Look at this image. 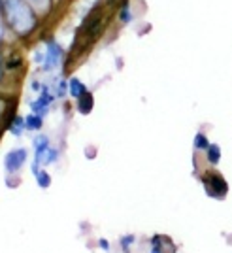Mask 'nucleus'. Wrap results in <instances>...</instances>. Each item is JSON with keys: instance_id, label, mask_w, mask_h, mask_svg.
I'll list each match as a JSON object with an SVG mask.
<instances>
[{"instance_id": "393cba45", "label": "nucleus", "mask_w": 232, "mask_h": 253, "mask_svg": "<svg viewBox=\"0 0 232 253\" xmlns=\"http://www.w3.org/2000/svg\"><path fill=\"white\" fill-rule=\"evenodd\" d=\"M43 59H45V49H34V55H32V63L42 66Z\"/></svg>"}, {"instance_id": "dca6fc26", "label": "nucleus", "mask_w": 232, "mask_h": 253, "mask_svg": "<svg viewBox=\"0 0 232 253\" xmlns=\"http://www.w3.org/2000/svg\"><path fill=\"white\" fill-rule=\"evenodd\" d=\"M43 119H45V117L38 116V114H34V112L27 114V116H25L27 130H29V132H40V130L43 128Z\"/></svg>"}, {"instance_id": "6e6552de", "label": "nucleus", "mask_w": 232, "mask_h": 253, "mask_svg": "<svg viewBox=\"0 0 232 253\" xmlns=\"http://www.w3.org/2000/svg\"><path fill=\"white\" fill-rule=\"evenodd\" d=\"M149 253H176V244H172L168 236L153 234L149 240Z\"/></svg>"}, {"instance_id": "0eeeda50", "label": "nucleus", "mask_w": 232, "mask_h": 253, "mask_svg": "<svg viewBox=\"0 0 232 253\" xmlns=\"http://www.w3.org/2000/svg\"><path fill=\"white\" fill-rule=\"evenodd\" d=\"M4 66H6V72L8 76L13 74H21L27 68V59H25V53L17 47H11L6 49V57H4Z\"/></svg>"}, {"instance_id": "4be33fe9", "label": "nucleus", "mask_w": 232, "mask_h": 253, "mask_svg": "<svg viewBox=\"0 0 232 253\" xmlns=\"http://www.w3.org/2000/svg\"><path fill=\"white\" fill-rule=\"evenodd\" d=\"M6 49H8V47H6ZM6 49H0V89H2V85L6 84V78H8L6 66H4V57H6Z\"/></svg>"}, {"instance_id": "7ed1b4c3", "label": "nucleus", "mask_w": 232, "mask_h": 253, "mask_svg": "<svg viewBox=\"0 0 232 253\" xmlns=\"http://www.w3.org/2000/svg\"><path fill=\"white\" fill-rule=\"evenodd\" d=\"M202 185H204V191L206 195L215 199V201H223L227 195H229V183L227 179L223 178L217 170H208L202 174Z\"/></svg>"}, {"instance_id": "b1692460", "label": "nucleus", "mask_w": 232, "mask_h": 253, "mask_svg": "<svg viewBox=\"0 0 232 253\" xmlns=\"http://www.w3.org/2000/svg\"><path fill=\"white\" fill-rule=\"evenodd\" d=\"M43 85H45V82H42L40 78H32L31 80V91L34 93V95H38V93L43 89Z\"/></svg>"}, {"instance_id": "1a4fd4ad", "label": "nucleus", "mask_w": 232, "mask_h": 253, "mask_svg": "<svg viewBox=\"0 0 232 253\" xmlns=\"http://www.w3.org/2000/svg\"><path fill=\"white\" fill-rule=\"evenodd\" d=\"M6 132H10L13 138H21L27 132V123H25V116L21 114H13L6 125Z\"/></svg>"}, {"instance_id": "4468645a", "label": "nucleus", "mask_w": 232, "mask_h": 253, "mask_svg": "<svg viewBox=\"0 0 232 253\" xmlns=\"http://www.w3.org/2000/svg\"><path fill=\"white\" fill-rule=\"evenodd\" d=\"M51 146V138L47 136V134H43V132H36V136L32 140V148H34V161H38V159L42 157L43 153H45V149Z\"/></svg>"}, {"instance_id": "5701e85b", "label": "nucleus", "mask_w": 232, "mask_h": 253, "mask_svg": "<svg viewBox=\"0 0 232 253\" xmlns=\"http://www.w3.org/2000/svg\"><path fill=\"white\" fill-rule=\"evenodd\" d=\"M19 183H21V178H19V174H6V185H8L10 189H15V187H19Z\"/></svg>"}, {"instance_id": "20e7f679", "label": "nucleus", "mask_w": 232, "mask_h": 253, "mask_svg": "<svg viewBox=\"0 0 232 253\" xmlns=\"http://www.w3.org/2000/svg\"><path fill=\"white\" fill-rule=\"evenodd\" d=\"M17 106H19V96L15 93L0 89V136H2V132H6V125H8L10 117L17 114Z\"/></svg>"}, {"instance_id": "aec40b11", "label": "nucleus", "mask_w": 232, "mask_h": 253, "mask_svg": "<svg viewBox=\"0 0 232 253\" xmlns=\"http://www.w3.org/2000/svg\"><path fill=\"white\" fill-rule=\"evenodd\" d=\"M210 144H211V142L208 140V136H206L204 132H196V134H194V140H193V148L196 149V151H206Z\"/></svg>"}, {"instance_id": "f257e3e1", "label": "nucleus", "mask_w": 232, "mask_h": 253, "mask_svg": "<svg viewBox=\"0 0 232 253\" xmlns=\"http://www.w3.org/2000/svg\"><path fill=\"white\" fill-rule=\"evenodd\" d=\"M0 21L15 42L27 43L40 32L43 17L29 0H0Z\"/></svg>"}, {"instance_id": "412c9836", "label": "nucleus", "mask_w": 232, "mask_h": 253, "mask_svg": "<svg viewBox=\"0 0 232 253\" xmlns=\"http://www.w3.org/2000/svg\"><path fill=\"white\" fill-rule=\"evenodd\" d=\"M134 242H136V234H125V236H121V238H119V248H121V252L130 253V248H132Z\"/></svg>"}, {"instance_id": "423d86ee", "label": "nucleus", "mask_w": 232, "mask_h": 253, "mask_svg": "<svg viewBox=\"0 0 232 253\" xmlns=\"http://www.w3.org/2000/svg\"><path fill=\"white\" fill-rule=\"evenodd\" d=\"M27 163H29V149L27 148H13L4 155L6 174H19Z\"/></svg>"}, {"instance_id": "cd10ccee", "label": "nucleus", "mask_w": 232, "mask_h": 253, "mask_svg": "<svg viewBox=\"0 0 232 253\" xmlns=\"http://www.w3.org/2000/svg\"><path fill=\"white\" fill-rule=\"evenodd\" d=\"M123 66V59L121 57H117V68H121Z\"/></svg>"}, {"instance_id": "f3484780", "label": "nucleus", "mask_w": 232, "mask_h": 253, "mask_svg": "<svg viewBox=\"0 0 232 253\" xmlns=\"http://www.w3.org/2000/svg\"><path fill=\"white\" fill-rule=\"evenodd\" d=\"M32 6L36 8V11L42 15L43 19L51 13V10H53V4H55V0H29Z\"/></svg>"}, {"instance_id": "2eb2a0df", "label": "nucleus", "mask_w": 232, "mask_h": 253, "mask_svg": "<svg viewBox=\"0 0 232 253\" xmlns=\"http://www.w3.org/2000/svg\"><path fill=\"white\" fill-rule=\"evenodd\" d=\"M61 157V149L55 148V146H49V148L45 149V153H43L42 157L38 159V161H34V163H38L40 167H49L53 163H57Z\"/></svg>"}, {"instance_id": "f03ea898", "label": "nucleus", "mask_w": 232, "mask_h": 253, "mask_svg": "<svg viewBox=\"0 0 232 253\" xmlns=\"http://www.w3.org/2000/svg\"><path fill=\"white\" fill-rule=\"evenodd\" d=\"M43 49H45V59L42 66H38V70L42 74H55L61 68L64 70L66 61H68V51L64 49V45L55 36H45L43 38Z\"/></svg>"}, {"instance_id": "bb28decb", "label": "nucleus", "mask_w": 232, "mask_h": 253, "mask_svg": "<svg viewBox=\"0 0 232 253\" xmlns=\"http://www.w3.org/2000/svg\"><path fill=\"white\" fill-rule=\"evenodd\" d=\"M85 155H87V159H95V155H96V148H95V146H89V148L85 149Z\"/></svg>"}, {"instance_id": "6ab92c4d", "label": "nucleus", "mask_w": 232, "mask_h": 253, "mask_svg": "<svg viewBox=\"0 0 232 253\" xmlns=\"http://www.w3.org/2000/svg\"><path fill=\"white\" fill-rule=\"evenodd\" d=\"M34 179H36V183H38V187L40 189H49L51 187V174L47 172L45 169H40L38 170V174H34Z\"/></svg>"}, {"instance_id": "39448f33", "label": "nucleus", "mask_w": 232, "mask_h": 253, "mask_svg": "<svg viewBox=\"0 0 232 253\" xmlns=\"http://www.w3.org/2000/svg\"><path fill=\"white\" fill-rule=\"evenodd\" d=\"M55 102H57V96H55V93L51 91L49 84H45L42 91L36 95V98L29 102V108H31V112H34V114H38V116H42V117H47V114L51 112V106L55 104Z\"/></svg>"}, {"instance_id": "a878e982", "label": "nucleus", "mask_w": 232, "mask_h": 253, "mask_svg": "<svg viewBox=\"0 0 232 253\" xmlns=\"http://www.w3.org/2000/svg\"><path fill=\"white\" fill-rule=\"evenodd\" d=\"M98 248H100V250H102V252H110V250H112V244H110V240H108V238H98Z\"/></svg>"}, {"instance_id": "ddd939ff", "label": "nucleus", "mask_w": 232, "mask_h": 253, "mask_svg": "<svg viewBox=\"0 0 232 253\" xmlns=\"http://www.w3.org/2000/svg\"><path fill=\"white\" fill-rule=\"evenodd\" d=\"M89 91V87L85 84L83 80H79L77 76H70L68 78V96L70 98H79L81 95H85Z\"/></svg>"}, {"instance_id": "9b49d317", "label": "nucleus", "mask_w": 232, "mask_h": 253, "mask_svg": "<svg viewBox=\"0 0 232 253\" xmlns=\"http://www.w3.org/2000/svg\"><path fill=\"white\" fill-rule=\"evenodd\" d=\"M57 100H64L68 96V78L66 76H55L51 82H47Z\"/></svg>"}, {"instance_id": "f8f14e48", "label": "nucleus", "mask_w": 232, "mask_h": 253, "mask_svg": "<svg viewBox=\"0 0 232 253\" xmlns=\"http://www.w3.org/2000/svg\"><path fill=\"white\" fill-rule=\"evenodd\" d=\"M76 110L81 116H89L95 110V95L91 91H87L85 95H81L79 98H76Z\"/></svg>"}, {"instance_id": "a211bd4d", "label": "nucleus", "mask_w": 232, "mask_h": 253, "mask_svg": "<svg viewBox=\"0 0 232 253\" xmlns=\"http://www.w3.org/2000/svg\"><path fill=\"white\" fill-rule=\"evenodd\" d=\"M206 161L210 163L211 167L219 165V161H221V148L217 144H210L208 146V149H206Z\"/></svg>"}, {"instance_id": "9d476101", "label": "nucleus", "mask_w": 232, "mask_h": 253, "mask_svg": "<svg viewBox=\"0 0 232 253\" xmlns=\"http://www.w3.org/2000/svg\"><path fill=\"white\" fill-rule=\"evenodd\" d=\"M117 23L121 25V27H127L130 23L134 21V11H132V4H130V0H121V4H119V8H117Z\"/></svg>"}]
</instances>
